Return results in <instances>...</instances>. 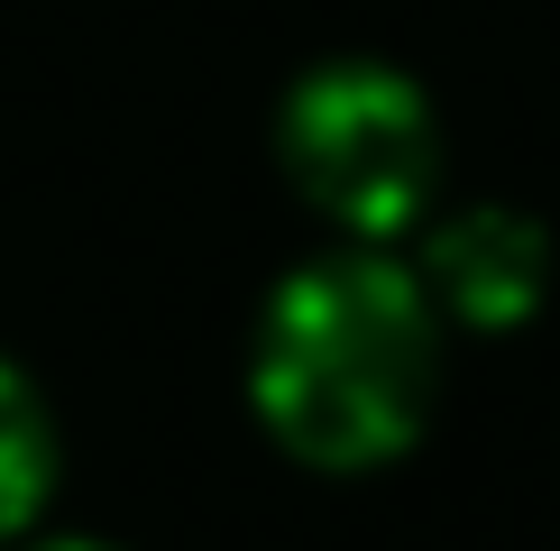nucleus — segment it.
I'll return each mask as SVG.
<instances>
[{
  "instance_id": "1",
  "label": "nucleus",
  "mask_w": 560,
  "mask_h": 551,
  "mask_svg": "<svg viewBox=\"0 0 560 551\" xmlns=\"http://www.w3.org/2000/svg\"><path fill=\"white\" fill-rule=\"evenodd\" d=\"M441 386V313L386 248H340L276 285L248 350L267 432L313 469H377L423 432Z\"/></svg>"
},
{
  "instance_id": "2",
  "label": "nucleus",
  "mask_w": 560,
  "mask_h": 551,
  "mask_svg": "<svg viewBox=\"0 0 560 551\" xmlns=\"http://www.w3.org/2000/svg\"><path fill=\"white\" fill-rule=\"evenodd\" d=\"M276 156H285L294 194L322 221H340L349 239H395L441 194V120H432L423 83L395 74V65H368V56L313 65L285 92Z\"/></svg>"
},
{
  "instance_id": "3",
  "label": "nucleus",
  "mask_w": 560,
  "mask_h": 551,
  "mask_svg": "<svg viewBox=\"0 0 560 551\" xmlns=\"http://www.w3.org/2000/svg\"><path fill=\"white\" fill-rule=\"evenodd\" d=\"M423 294L441 321H469V331H515V321L542 313L551 285V239L542 221L505 212V202H469V212L432 221L423 239Z\"/></svg>"
},
{
  "instance_id": "4",
  "label": "nucleus",
  "mask_w": 560,
  "mask_h": 551,
  "mask_svg": "<svg viewBox=\"0 0 560 551\" xmlns=\"http://www.w3.org/2000/svg\"><path fill=\"white\" fill-rule=\"evenodd\" d=\"M46 488H56V413L10 359H0V542L37 524Z\"/></svg>"
},
{
  "instance_id": "5",
  "label": "nucleus",
  "mask_w": 560,
  "mask_h": 551,
  "mask_svg": "<svg viewBox=\"0 0 560 551\" xmlns=\"http://www.w3.org/2000/svg\"><path fill=\"white\" fill-rule=\"evenodd\" d=\"M46 551H110V542H46Z\"/></svg>"
}]
</instances>
